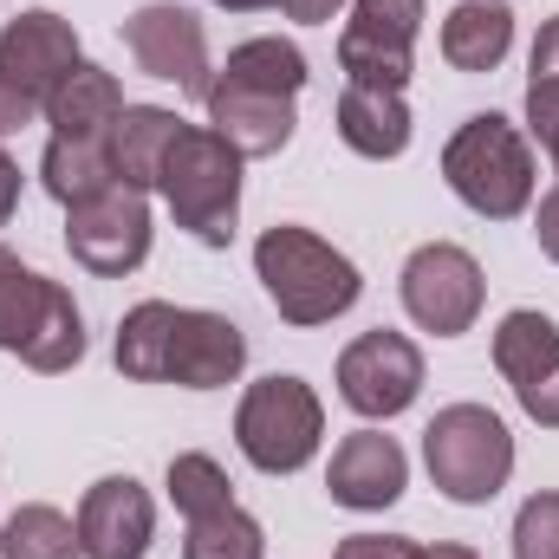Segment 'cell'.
Listing matches in <instances>:
<instances>
[{"label": "cell", "instance_id": "cell-1", "mask_svg": "<svg viewBox=\"0 0 559 559\" xmlns=\"http://www.w3.org/2000/svg\"><path fill=\"white\" fill-rule=\"evenodd\" d=\"M299 85H306V52L293 39H280V33L241 39L228 52V66L209 79V98H202L209 131H222L241 156H280L299 124V111H293Z\"/></svg>", "mask_w": 559, "mask_h": 559}, {"label": "cell", "instance_id": "cell-2", "mask_svg": "<svg viewBox=\"0 0 559 559\" xmlns=\"http://www.w3.org/2000/svg\"><path fill=\"white\" fill-rule=\"evenodd\" d=\"M254 274H261V286H267V299H274V312L286 325H332L365 293L358 267L299 222H274L254 241Z\"/></svg>", "mask_w": 559, "mask_h": 559}, {"label": "cell", "instance_id": "cell-3", "mask_svg": "<svg viewBox=\"0 0 559 559\" xmlns=\"http://www.w3.org/2000/svg\"><path fill=\"white\" fill-rule=\"evenodd\" d=\"M442 182L481 222H514L534 209V150L501 111H475L442 150Z\"/></svg>", "mask_w": 559, "mask_h": 559}, {"label": "cell", "instance_id": "cell-4", "mask_svg": "<svg viewBox=\"0 0 559 559\" xmlns=\"http://www.w3.org/2000/svg\"><path fill=\"white\" fill-rule=\"evenodd\" d=\"M241 150L222 138V131H182L163 176H156V195L163 209L176 215V228H189L202 248H228L235 241V222H241Z\"/></svg>", "mask_w": 559, "mask_h": 559}, {"label": "cell", "instance_id": "cell-5", "mask_svg": "<svg viewBox=\"0 0 559 559\" xmlns=\"http://www.w3.org/2000/svg\"><path fill=\"white\" fill-rule=\"evenodd\" d=\"M0 352L59 378L85 358V312L59 280L33 274L20 254L0 248Z\"/></svg>", "mask_w": 559, "mask_h": 559}, {"label": "cell", "instance_id": "cell-6", "mask_svg": "<svg viewBox=\"0 0 559 559\" xmlns=\"http://www.w3.org/2000/svg\"><path fill=\"white\" fill-rule=\"evenodd\" d=\"M423 462L455 508H488L514 475V436L488 404H449L423 429Z\"/></svg>", "mask_w": 559, "mask_h": 559}, {"label": "cell", "instance_id": "cell-7", "mask_svg": "<svg viewBox=\"0 0 559 559\" xmlns=\"http://www.w3.org/2000/svg\"><path fill=\"white\" fill-rule=\"evenodd\" d=\"M79 33L52 7H26L0 26V138L46 118V98L79 72Z\"/></svg>", "mask_w": 559, "mask_h": 559}, {"label": "cell", "instance_id": "cell-8", "mask_svg": "<svg viewBox=\"0 0 559 559\" xmlns=\"http://www.w3.org/2000/svg\"><path fill=\"white\" fill-rule=\"evenodd\" d=\"M325 436V404L306 378H261L248 384L241 411H235V442L261 475H299L319 455Z\"/></svg>", "mask_w": 559, "mask_h": 559}, {"label": "cell", "instance_id": "cell-9", "mask_svg": "<svg viewBox=\"0 0 559 559\" xmlns=\"http://www.w3.org/2000/svg\"><path fill=\"white\" fill-rule=\"evenodd\" d=\"M423 0H352V20L338 33V72L345 85L404 92L417 72Z\"/></svg>", "mask_w": 559, "mask_h": 559}, {"label": "cell", "instance_id": "cell-10", "mask_svg": "<svg viewBox=\"0 0 559 559\" xmlns=\"http://www.w3.org/2000/svg\"><path fill=\"white\" fill-rule=\"evenodd\" d=\"M66 248H72L79 267H92V274H105V280L138 274L143 261H150V195L111 182V189L72 202L66 209Z\"/></svg>", "mask_w": 559, "mask_h": 559}, {"label": "cell", "instance_id": "cell-11", "mask_svg": "<svg viewBox=\"0 0 559 559\" xmlns=\"http://www.w3.org/2000/svg\"><path fill=\"white\" fill-rule=\"evenodd\" d=\"M404 312L417 319L423 332L436 338H462L475 319H481V299H488V280L481 261L455 241H423L417 254L404 261Z\"/></svg>", "mask_w": 559, "mask_h": 559}, {"label": "cell", "instance_id": "cell-12", "mask_svg": "<svg viewBox=\"0 0 559 559\" xmlns=\"http://www.w3.org/2000/svg\"><path fill=\"white\" fill-rule=\"evenodd\" d=\"M417 391H423V352L404 332L378 325V332H358L338 352V397H345V411H358L365 423L404 417L417 404Z\"/></svg>", "mask_w": 559, "mask_h": 559}, {"label": "cell", "instance_id": "cell-13", "mask_svg": "<svg viewBox=\"0 0 559 559\" xmlns=\"http://www.w3.org/2000/svg\"><path fill=\"white\" fill-rule=\"evenodd\" d=\"M124 46H131L138 72L176 85V92H189V98H209V79H215L209 72V33H202V20L189 7H176V0L138 7L124 20Z\"/></svg>", "mask_w": 559, "mask_h": 559}, {"label": "cell", "instance_id": "cell-14", "mask_svg": "<svg viewBox=\"0 0 559 559\" xmlns=\"http://www.w3.org/2000/svg\"><path fill=\"white\" fill-rule=\"evenodd\" d=\"M495 371L540 429H559V325L547 312L521 306L495 325Z\"/></svg>", "mask_w": 559, "mask_h": 559}, {"label": "cell", "instance_id": "cell-15", "mask_svg": "<svg viewBox=\"0 0 559 559\" xmlns=\"http://www.w3.org/2000/svg\"><path fill=\"white\" fill-rule=\"evenodd\" d=\"M156 540V501L138 475H105L79 501V554L85 559H143Z\"/></svg>", "mask_w": 559, "mask_h": 559}, {"label": "cell", "instance_id": "cell-16", "mask_svg": "<svg viewBox=\"0 0 559 559\" xmlns=\"http://www.w3.org/2000/svg\"><path fill=\"white\" fill-rule=\"evenodd\" d=\"M411 488V462L397 449V436L384 429H352L338 449H332V468H325V495L352 514H384L391 501H404Z\"/></svg>", "mask_w": 559, "mask_h": 559}, {"label": "cell", "instance_id": "cell-17", "mask_svg": "<svg viewBox=\"0 0 559 559\" xmlns=\"http://www.w3.org/2000/svg\"><path fill=\"white\" fill-rule=\"evenodd\" d=\"M248 365V338L235 319L222 312H195V306H176V332H169V365H163V384H182V391H222L235 384Z\"/></svg>", "mask_w": 559, "mask_h": 559}, {"label": "cell", "instance_id": "cell-18", "mask_svg": "<svg viewBox=\"0 0 559 559\" xmlns=\"http://www.w3.org/2000/svg\"><path fill=\"white\" fill-rule=\"evenodd\" d=\"M338 138L365 163H391L411 150V105L404 92H378V85H345L338 92Z\"/></svg>", "mask_w": 559, "mask_h": 559}, {"label": "cell", "instance_id": "cell-19", "mask_svg": "<svg viewBox=\"0 0 559 559\" xmlns=\"http://www.w3.org/2000/svg\"><path fill=\"white\" fill-rule=\"evenodd\" d=\"M182 131L189 124L176 111H163V105H124V118L111 124V169H118V182L150 195Z\"/></svg>", "mask_w": 559, "mask_h": 559}, {"label": "cell", "instance_id": "cell-20", "mask_svg": "<svg viewBox=\"0 0 559 559\" xmlns=\"http://www.w3.org/2000/svg\"><path fill=\"white\" fill-rule=\"evenodd\" d=\"M124 118V85L105 66H79L52 98H46V124L52 138H92L111 143V124Z\"/></svg>", "mask_w": 559, "mask_h": 559}, {"label": "cell", "instance_id": "cell-21", "mask_svg": "<svg viewBox=\"0 0 559 559\" xmlns=\"http://www.w3.org/2000/svg\"><path fill=\"white\" fill-rule=\"evenodd\" d=\"M514 46V13L501 0H455L442 20V59L455 72H495Z\"/></svg>", "mask_w": 559, "mask_h": 559}, {"label": "cell", "instance_id": "cell-22", "mask_svg": "<svg viewBox=\"0 0 559 559\" xmlns=\"http://www.w3.org/2000/svg\"><path fill=\"white\" fill-rule=\"evenodd\" d=\"M39 182H46V195L52 202H85V195H98V189H111L118 182V169H111V143H92V138H52L46 143V156H39Z\"/></svg>", "mask_w": 559, "mask_h": 559}, {"label": "cell", "instance_id": "cell-23", "mask_svg": "<svg viewBox=\"0 0 559 559\" xmlns=\"http://www.w3.org/2000/svg\"><path fill=\"white\" fill-rule=\"evenodd\" d=\"M169 332H176V306L169 299H143V306L124 312V325H118V371L131 384H163Z\"/></svg>", "mask_w": 559, "mask_h": 559}, {"label": "cell", "instance_id": "cell-24", "mask_svg": "<svg viewBox=\"0 0 559 559\" xmlns=\"http://www.w3.org/2000/svg\"><path fill=\"white\" fill-rule=\"evenodd\" d=\"M0 559H85L79 554V521L46 508V501H26L0 527Z\"/></svg>", "mask_w": 559, "mask_h": 559}, {"label": "cell", "instance_id": "cell-25", "mask_svg": "<svg viewBox=\"0 0 559 559\" xmlns=\"http://www.w3.org/2000/svg\"><path fill=\"white\" fill-rule=\"evenodd\" d=\"M182 559H267V534L248 508H215L202 521H189L182 534Z\"/></svg>", "mask_w": 559, "mask_h": 559}, {"label": "cell", "instance_id": "cell-26", "mask_svg": "<svg viewBox=\"0 0 559 559\" xmlns=\"http://www.w3.org/2000/svg\"><path fill=\"white\" fill-rule=\"evenodd\" d=\"M169 501L182 508V521H202V514L228 508V501H235V488H228V468H222L215 455H202V449H182V455H169Z\"/></svg>", "mask_w": 559, "mask_h": 559}, {"label": "cell", "instance_id": "cell-27", "mask_svg": "<svg viewBox=\"0 0 559 559\" xmlns=\"http://www.w3.org/2000/svg\"><path fill=\"white\" fill-rule=\"evenodd\" d=\"M514 559H559V488H540L514 514Z\"/></svg>", "mask_w": 559, "mask_h": 559}, {"label": "cell", "instance_id": "cell-28", "mask_svg": "<svg viewBox=\"0 0 559 559\" xmlns=\"http://www.w3.org/2000/svg\"><path fill=\"white\" fill-rule=\"evenodd\" d=\"M332 559H423V547L404 534H345Z\"/></svg>", "mask_w": 559, "mask_h": 559}, {"label": "cell", "instance_id": "cell-29", "mask_svg": "<svg viewBox=\"0 0 559 559\" xmlns=\"http://www.w3.org/2000/svg\"><path fill=\"white\" fill-rule=\"evenodd\" d=\"M527 85H559V13L540 26V39H534V52H527Z\"/></svg>", "mask_w": 559, "mask_h": 559}, {"label": "cell", "instance_id": "cell-30", "mask_svg": "<svg viewBox=\"0 0 559 559\" xmlns=\"http://www.w3.org/2000/svg\"><path fill=\"white\" fill-rule=\"evenodd\" d=\"M534 241H540V254L559 267V189H547L540 209H534Z\"/></svg>", "mask_w": 559, "mask_h": 559}, {"label": "cell", "instance_id": "cell-31", "mask_svg": "<svg viewBox=\"0 0 559 559\" xmlns=\"http://www.w3.org/2000/svg\"><path fill=\"white\" fill-rule=\"evenodd\" d=\"M286 7V20H299V26H325L338 7H352V0H280Z\"/></svg>", "mask_w": 559, "mask_h": 559}, {"label": "cell", "instance_id": "cell-32", "mask_svg": "<svg viewBox=\"0 0 559 559\" xmlns=\"http://www.w3.org/2000/svg\"><path fill=\"white\" fill-rule=\"evenodd\" d=\"M13 209H20V163L0 150V228L13 222Z\"/></svg>", "mask_w": 559, "mask_h": 559}, {"label": "cell", "instance_id": "cell-33", "mask_svg": "<svg viewBox=\"0 0 559 559\" xmlns=\"http://www.w3.org/2000/svg\"><path fill=\"white\" fill-rule=\"evenodd\" d=\"M423 559H481V554L462 547V540H442V547H423Z\"/></svg>", "mask_w": 559, "mask_h": 559}, {"label": "cell", "instance_id": "cell-34", "mask_svg": "<svg viewBox=\"0 0 559 559\" xmlns=\"http://www.w3.org/2000/svg\"><path fill=\"white\" fill-rule=\"evenodd\" d=\"M215 7H228V13H267V7H280V0H215Z\"/></svg>", "mask_w": 559, "mask_h": 559}, {"label": "cell", "instance_id": "cell-35", "mask_svg": "<svg viewBox=\"0 0 559 559\" xmlns=\"http://www.w3.org/2000/svg\"><path fill=\"white\" fill-rule=\"evenodd\" d=\"M540 143H547V156H554V169H559V124H554V131H547Z\"/></svg>", "mask_w": 559, "mask_h": 559}]
</instances>
